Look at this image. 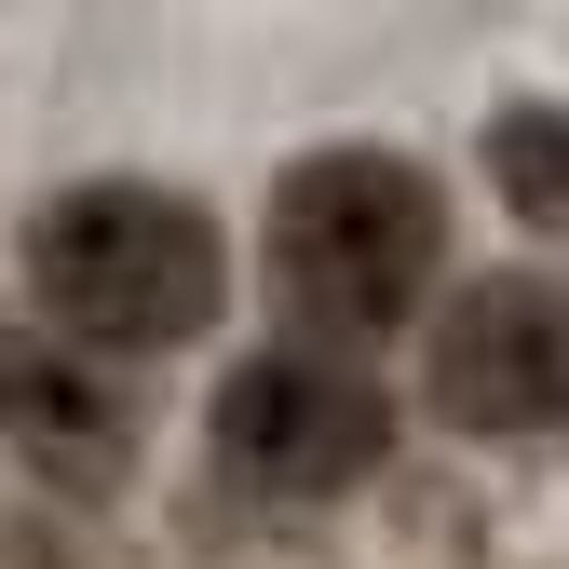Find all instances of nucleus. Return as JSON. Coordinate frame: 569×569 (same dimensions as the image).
I'll return each instance as SVG.
<instances>
[{
  "label": "nucleus",
  "instance_id": "1",
  "mask_svg": "<svg viewBox=\"0 0 569 569\" xmlns=\"http://www.w3.org/2000/svg\"><path fill=\"white\" fill-rule=\"evenodd\" d=\"M218 299H231V244L163 177H82L28 218V312L82 367L96 352H177L218 326Z\"/></svg>",
  "mask_w": 569,
  "mask_h": 569
},
{
  "label": "nucleus",
  "instance_id": "2",
  "mask_svg": "<svg viewBox=\"0 0 569 569\" xmlns=\"http://www.w3.org/2000/svg\"><path fill=\"white\" fill-rule=\"evenodd\" d=\"M271 271L299 326L339 352V339H380L435 299L448 271V203L407 150H299L271 190Z\"/></svg>",
  "mask_w": 569,
  "mask_h": 569
},
{
  "label": "nucleus",
  "instance_id": "3",
  "mask_svg": "<svg viewBox=\"0 0 569 569\" xmlns=\"http://www.w3.org/2000/svg\"><path fill=\"white\" fill-rule=\"evenodd\" d=\"M380 448H393V407L326 339H284V352H258V367L218 380V461L258 502H326V488L380 475Z\"/></svg>",
  "mask_w": 569,
  "mask_h": 569
},
{
  "label": "nucleus",
  "instance_id": "4",
  "mask_svg": "<svg viewBox=\"0 0 569 569\" xmlns=\"http://www.w3.org/2000/svg\"><path fill=\"white\" fill-rule=\"evenodd\" d=\"M435 420L461 435H556L569 407V326H556V284L542 271H488L435 312Z\"/></svg>",
  "mask_w": 569,
  "mask_h": 569
},
{
  "label": "nucleus",
  "instance_id": "5",
  "mask_svg": "<svg viewBox=\"0 0 569 569\" xmlns=\"http://www.w3.org/2000/svg\"><path fill=\"white\" fill-rule=\"evenodd\" d=\"M0 448L41 461V475H82V488H96V475L122 461V393H109L68 339L0 326Z\"/></svg>",
  "mask_w": 569,
  "mask_h": 569
},
{
  "label": "nucleus",
  "instance_id": "6",
  "mask_svg": "<svg viewBox=\"0 0 569 569\" xmlns=\"http://www.w3.org/2000/svg\"><path fill=\"white\" fill-rule=\"evenodd\" d=\"M488 150H502V190H516V218L542 231V218H556V122H542V109H516L502 136H488Z\"/></svg>",
  "mask_w": 569,
  "mask_h": 569
}]
</instances>
